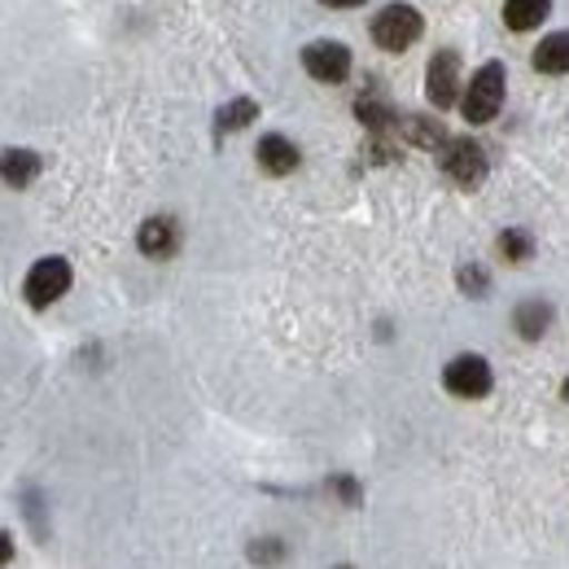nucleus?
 Masks as SVG:
<instances>
[{"label":"nucleus","instance_id":"nucleus-20","mask_svg":"<svg viewBox=\"0 0 569 569\" xmlns=\"http://www.w3.org/2000/svg\"><path fill=\"white\" fill-rule=\"evenodd\" d=\"M9 561H13V539H9L4 530H0V569L9 566Z\"/></svg>","mask_w":569,"mask_h":569},{"label":"nucleus","instance_id":"nucleus-22","mask_svg":"<svg viewBox=\"0 0 569 569\" xmlns=\"http://www.w3.org/2000/svg\"><path fill=\"white\" fill-rule=\"evenodd\" d=\"M561 395H566V399H569V381H566V390H561Z\"/></svg>","mask_w":569,"mask_h":569},{"label":"nucleus","instance_id":"nucleus-14","mask_svg":"<svg viewBox=\"0 0 569 569\" xmlns=\"http://www.w3.org/2000/svg\"><path fill=\"white\" fill-rule=\"evenodd\" d=\"M254 119H259V101L237 97V101L219 106V114H214V132H219V137H223V132H241V128H250Z\"/></svg>","mask_w":569,"mask_h":569},{"label":"nucleus","instance_id":"nucleus-3","mask_svg":"<svg viewBox=\"0 0 569 569\" xmlns=\"http://www.w3.org/2000/svg\"><path fill=\"white\" fill-rule=\"evenodd\" d=\"M438 158H442V171H447L460 189H478V184L487 180V153H482V144L469 141V137L447 141L438 149Z\"/></svg>","mask_w":569,"mask_h":569},{"label":"nucleus","instance_id":"nucleus-6","mask_svg":"<svg viewBox=\"0 0 569 569\" xmlns=\"http://www.w3.org/2000/svg\"><path fill=\"white\" fill-rule=\"evenodd\" d=\"M302 71L320 83H342L351 74V49L338 40H316L302 49Z\"/></svg>","mask_w":569,"mask_h":569},{"label":"nucleus","instance_id":"nucleus-2","mask_svg":"<svg viewBox=\"0 0 569 569\" xmlns=\"http://www.w3.org/2000/svg\"><path fill=\"white\" fill-rule=\"evenodd\" d=\"M460 110H465V119H469L473 128L491 123L499 110H503V67H499V62H487L482 71L469 79V88H465V97H460Z\"/></svg>","mask_w":569,"mask_h":569},{"label":"nucleus","instance_id":"nucleus-11","mask_svg":"<svg viewBox=\"0 0 569 569\" xmlns=\"http://www.w3.org/2000/svg\"><path fill=\"white\" fill-rule=\"evenodd\" d=\"M512 325H517V333H521L526 342H535V338L548 333V325H552V307H548L543 298H526V302L512 311Z\"/></svg>","mask_w":569,"mask_h":569},{"label":"nucleus","instance_id":"nucleus-9","mask_svg":"<svg viewBox=\"0 0 569 569\" xmlns=\"http://www.w3.org/2000/svg\"><path fill=\"white\" fill-rule=\"evenodd\" d=\"M254 153H259V167H263L268 176H289V171H298V162H302L298 144L289 141V137H281V132H268Z\"/></svg>","mask_w":569,"mask_h":569},{"label":"nucleus","instance_id":"nucleus-12","mask_svg":"<svg viewBox=\"0 0 569 569\" xmlns=\"http://www.w3.org/2000/svg\"><path fill=\"white\" fill-rule=\"evenodd\" d=\"M552 0H503V27L508 31H535L548 18Z\"/></svg>","mask_w":569,"mask_h":569},{"label":"nucleus","instance_id":"nucleus-15","mask_svg":"<svg viewBox=\"0 0 569 569\" xmlns=\"http://www.w3.org/2000/svg\"><path fill=\"white\" fill-rule=\"evenodd\" d=\"M356 114H359V123L372 128V132H390V128H399V114H395L381 97H359Z\"/></svg>","mask_w":569,"mask_h":569},{"label":"nucleus","instance_id":"nucleus-21","mask_svg":"<svg viewBox=\"0 0 569 569\" xmlns=\"http://www.w3.org/2000/svg\"><path fill=\"white\" fill-rule=\"evenodd\" d=\"M320 4H329V9H356L363 0H320Z\"/></svg>","mask_w":569,"mask_h":569},{"label":"nucleus","instance_id":"nucleus-4","mask_svg":"<svg viewBox=\"0 0 569 569\" xmlns=\"http://www.w3.org/2000/svg\"><path fill=\"white\" fill-rule=\"evenodd\" d=\"M67 289H71V263L58 259V254L40 259V263L27 272V284H22V293H27L31 307H53Z\"/></svg>","mask_w":569,"mask_h":569},{"label":"nucleus","instance_id":"nucleus-5","mask_svg":"<svg viewBox=\"0 0 569 569\" xmlns=\"http://www.w3.org/2000/svg\"><path fill=\"white\" fill-rule=\"evenodd\" d=\"M491 363L482 356H456L442 368V386L456 395V399H482L491 395Z\"/></svg>","mask_w":569,"mask_h":569},{"label":"nucleus","instance_id":"nucleus-7","mask_svg":"<svg viewBox=\"0 0 569 569\" xmlns=\"http://www.w3.org/2000/svg\"><path fill=\"white\" fill-rule=\"evenodd\" d=\"M426 97H429V106H438V110L456 106V97H460V58H456L451 49H442V53L429 58Z\"/></svg>","mask_w":569,"mask_h":569},{"label":"nucleus","instance_id":"nucleus-8","mask_svg":"<svg viewBox=\"0 0 569 569\" xmlns=\"http://www.w3.org/2000/svg\"><path fill=\"white\" fill-rule=\"evenodd\" d=\"M137 246H141V254H149V259H167V254H176V246H180V228H176V219H167V214L144 219L141 232H137Z\"/></svg>","mask_w":569,"mask_h":569},{"label":"nucleus","instance_id":"nucleus-19","mask_svg":"<svg viewBox=\"0 0 569 569\" xmlns=\"http://www.w3.org/2000/svg\"><path fill=\"white\" fill-rule=\"evenodd\" d=\"M254 561H268V566H277V561H284V548L277 543V539H268V543H254V552H250Z\"/></svg>","mask_w":569,"mask_h":569},{"label":"nucleus","instance_id":"nucleus-1","mask_svg":"<svg viewBox=\"0 0 569 569\" xmlns=\"http://www.w3.org/2000/svg\"><path fill=\"white\" fill-rule=\"evenodd\" d=\"M421 31H426V18H421L412 4H386V9L372 18V40H377V49H386V53L412 49V44L421 40Z\"/></svg>","mask_w":569,"mask_h":569},{"label":"nucleus","instance_id":"nucleus-10","mask_svg":"<svg viewBox=\"0 0 569 569\" xmlns=\"http://www.w3.org/2000/svg\"><path fill=\"white\" fill-rule=\"evenodd\" d=\"M40 171H44V158H40L36 149H4V153H0V180H4L9 189H27Z\"/></svg>","mask_w":569,"mask_h":569},{"label":"nucleus","instance_id":"nucleus-18","mask_svg":"<svg viewBox=\"0 0 569 569\" xmlns=\"http://www.w3.org/2000/svg\"><path fill=\"white\" fill-rule=\"evenodd\" d=\"M460 284H465V293H473V298H482V293L491 289V277H487L482 268H473V263H469V268H460Z\"/></svg>","mask_w":569,"mask_h":569},{"label":"nucleus","instance_id":"nucleus-17","mask_svg":"<svg viewBox=\"0 0 569 569\" xmlns=\"http://www.w3.org/2000/svg\"><path fill=\"white\" fill-rule=\"evenodd\" d=\"M499 254H503L508 263H526V259L535 254V241H530V232H521V228H508V232L499 237Z\"/></svg>","mask_w":569,"mask_h":569},{"label":"nucleus","instance_id":"nucleus-13","mask_svg":"<svg viewBox=\"0 0 569 569\" xmlns=\"http://www.w3.org/2000/svg\"><path fill=\"white\" fill-rule=\"evenodd\" d=\"M535 71L539 74H569V31L548 36V40L535 49Z\"/></svg>","mask_w":569,"mask_h":569},{"label":"nucleus","instance_id":"nucleus-16","mask_svg":"<svg viewBox=\"0 0 569 569\" xmlns=\"http://www.w3.org/2000/svg\"><path fill=\"white\" fill-rule=\"evenodd\" d=\"M403 137L412 144H421V149H442V144H447L442 128H438L433 119H426V114H408V119H403Z\"/></svg>","mask_w":569,"mask_h":569}]
</instances>
